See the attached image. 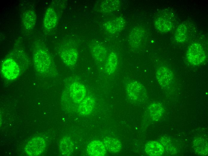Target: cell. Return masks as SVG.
Segmentation results:
<instances>
[{
    "label": "cell",
    "instance_id": "1",
    "mask_svg": "<svg viewBox=\"0 0 208 156\" xmlns=\"http://www.w3.org/2000/svg\"><path fill=\"white\" fill-rule=\"evenodd\" d=\"M34 64L38 71L45 72L49 68L51 64L50 56L44 49L40 48L35 52L33 55Z\"/></svg>",
    "mask_w": 208,
    "mask_h": 156
},
{
    "label": "cell",
    "instance_id": "2",
    "mask_svg": "<svg viewBox=\"0 0 208 156\" xmlns=\"http://www.w3.org/2000/svg\"><path fill=\"white\" fill-rule=\"evenodd\" d=\"M186 57L189 62L193 65H197L203 63L206 58L204 51L199 44H192L189 48Z\"/></svg>",
    "mask_w": 208,
    "mask_h": 156
},
{
    "label": "cell",
    "instance_id": "3",
    "mask_svg": "<svg viewBox=\"0 0 208 156\" xmlns=\"http://www.w3.org/2000/svg\"><path fill=\"white\" fill-rule=\"evenodd\" d=\"M126 91L129 99L134 102L141 100L145 93L143 85L136 80H132L128 82L126 86Z\"/></svg>",
    "mask_w": 208,
    "mask_h": 156
},
{
    "label": "cell",
    "instance_id": "4",
    "mask_svg": "<svg viewBox=\"0 0 208 156\" xmlns=\"http://www.w3.org/2000/svg\"><path fill=\"white\" fill-rule=\"evenodd\" d=\"M45 146V142L43 138L36 137L28 142L25 147V151L29 155L37 156L43 152Z\"/></svg>",
    "mask_w": 208,
    "mask_h": 156
},
{
    "label": "cell",
    "instance_id": "5",
    "mask_svg": "<svg viewBox=\"0 0 208 156\" xmlns=\"http://www.w3.org/2000/svg\"><path fill=\"white\" fill-rule=\"evenodd\" d=\"M1 68L4 77L9 80L16 78L20 72L19 65L13 59L11 58H8L4 61Z\"/></svg>",
    "mask_w": 208,
    "mask_h": 156
},
{
    "label": "cell",
    "instance_id": "6",
    "mask_svg": "<svg viewBox=\"0 0 208 156\" xmlns=\"http://www.w3.org/2000/svg\"><path fill=\"white\" fill-rule=\"evenodd\" d=\"M156 76L160 85L164 88L170 86L173 80L174 75L172 72L167 67L162 66L157 70Z\"/></svg>",
    "mask_w": 208,
    "mask_h": 156
},
{
    "label": "cell",
    "instance_id": "7",
    "mask_svg": "<svg viewBox=\"0 0 208 156\" xmlns=\"http://www.w3.org/2000/svg\"><path fill=\"white\" fill-rule=\"evenodd\" d=\"M71 97L76 103H80L86 97V88L85 86L78 82L72 83L70 87Z\"/></svg>",
    "mask_w": 208,
    "mask_h": 156
},
{
    "label": "cell",
    "instance_id": "8",
    "mask_svg": "<svg viewBox=\"0 0 208 156\" xmlns=\"http://www.w3.org/2000/svg\"><path fill=\"white\" fill-rule=\"evenodd\" d=\"M60 56L63 62L66 65L73 66L76 63L78 57L77 50L74 48H69L63 50Z\"/></svg>",
    "mask_w": 208,
    "mask_h": 156
},
{
    "label": "cell",
    "instance_id": "9",
    "mask_svg": "<svg viewBox=\"0 0 208 156\" xmlns=\"http://www.w3.org/2000/svg\"><path fill=\"white\" fill-rule=\"evenodd\" d=\"M87 151L88 154L93 156H103L105 155L106 151L102 142L99 140L91 141L88 145Z\"/></svg>",
    "mask_w": 208,
    "mask_h": 156
},
{
    "label": "cell",
    "instance_id": "10",
    "mask_svg": "<svg viewBox=\"0 0 208 156\" xmlns=\"http://www.w3.org/2000/svg\"><path fill=\"white\" fill-rule=\"evenodd\" d=\"M58 19L57 15L54 9L51 7H49L44 17L43 23L44 27L48 29L53 28L57 23Z\"/></svg>",
    "mask_w": 208,
    "mask_h": 156
},
{
    "label": "cell",
    "instance_id": "11",
    "mask_svg": "<svg viewBox=\"0 0 208 156\" xmlns=\"http://www.w3.org/2000/svg\"><path fill=\"white\" fill-rule=\"evenodd\" d=\"M125 20L123 17L120 16L108 22L105 26L106 30L111 33H114L121 31L124 27Z\"/></svg>",
    "mask_w": 208,
    "mask_h": 156
},
{
    "label": "cell",
    "instance_id": "12",
    "mask_svg": "<svg viewBox=\"0 0 208 156\" xmlns=\"http://www.w3.org/2000/svg\"><path fill=\"white\" fill-rule=\"evenodd\" d=\"M95 101L93 97L91 96L86 97L80 103L79 106V111L81 115L87 116L92 112L94 106Z\"/></svg>",
    "mask_w": 208,
    "mask_h": 156
},
{
    "label": "cell",
    "instance_id": "13",
    "mask_svg": "<svg viewBox=\"0 0 208 156\" xmlns=\"http://www.w3.org/2000/svg\"><path fill=\"white\" fill-rule=\"evenodd\" d=\"M145 151L149 155L160 156L163 154L164 149L163 146L155 141L148 142L145 146Z\"/></svg>",
    "mask_w": 208,
    "mask_h": 156
},
{
    "label": "cell",
    "instance_id": "14",
    "mask_svg": "<svg viewBox=\"0 0 208 156\" xmlns=\"http://www.w3.org/2000/svg\"><path fill=\"white\" fill-rule=\"evenodd\" d=\"M91 51L92 56L98 62H102L105 59L107 52L105 49L98 43H95L91 44Z\"/></svg>",
    "mask_w": 208,
    "mask_h": 156
},
{
    "label": "cell",
    "instance_id": "15",
    "mask_svg": "<svg viewBox=\"0 0 208 156\" xmlns=\"http://www.w3.org/2000/svg\"><path fill=\"white\" fill-rule=\"evenodd\" d=\"M22 19L23 25L27 30L34 28L36 22V16L33 10L30 9L24 12Z\"/></svg>",
    "mask_w": 208,
    "mask_h": 156
},
{
    "label": "cell",
    "instance_id": "16",
    "mask_svg": "<svg viewBox=\"0 0 208 156\" xmlns=\"http://www.w3.org/2000/svg\"><path fill=\"white\" fill-rule=\"evenodd\" d=\"M106 149L111 153H117L121 149L122 144L118 139L106 137L103 140Z\"/></svg>",
    "mask_w": 208,
    "mask_h": 156
},
{
    "label": "cell",
    "instance_id": "17",
    "mask_svg": "<svg viewBox=\"0 0 208 156\" xmlns=\"http://www.w3.org/2000/svg\"><path fill=\"white\" fill-rule=\"evenodd\" d=\"M148 110L152 119L154 121H157L162 116L164 110L161 104L157 102H153L149 106Z\"/></svg>",
    "mask_w": 208,
    "mask_h": 156
},
{
    "label": "cell",
    "instance_id": "18",
    "mask_svg": "<svg viewBox=\"0 0 208 156\" xmlns=\"http://www.w3.org/2000/svg\"><path fill=\"white\" fill-rule=\"evenodd\" d=\"M59 148L63 155L69 156L73 152L74 145L69 138L65 137L63 138L61 140Z\"/></svg>",
    "mask_w": 208,
    "mask_h": 156
},
{
    "label": "cell",
    "instance_id": "19",
    "mask_svg": "<svg viewBox=\"0 0 208 156\" xmlns=\"http://www.w3.org/2000/svg\"><path fill=\"white\" fill-rule=\"evenodd\" d=\"M193 147L197 154L201 155H206L207 154V141L204 139L199 138L195 140Z\"/></svg>",
    "mask_w": 208,
    "mask_h": 156
},
{
    "label": "cell",
    "instance_id": "20",
    "mask_svg": "<svg viewBox=\"0 0 208 156\" xmlns=\"http://www.w3.org/2000/svg\"><path fill=\"white\" fill-rule=\"evenodd\" d=\"M118 57L116 53L111 52L108 56L105 65V71L111 74L115 71L117 65Z\"/></svg>",
    "mask_w": 208,
    "mask_h": 156
},
{
    "label": "cell",
    "instance_id": "21",
    "mask_svg": "<svg viewBox=\"0 0 208 156\" xmlns=\"http://www.w3.org/2000/svg\"><path fill=\"white\" fill-rule=\"evenodd\" d=\"M120 1L117 0H105L101 4L100 8L103 13L111 12L116 10L119 7Z\"/></svg>",
    "mask_w": 208,
    "mask_h": 156
},
{
    "label": "cell",
    "instance_id": "22",
    "mask_svg": "<svg viewBox=\"0 0 208 156\" xmlns=\"http://www.w3.org/2000/svg\"><path fill=\"white\" fill-rule=\"evenodd\" d=\"M155 25L158 30L162 32H167L171 29L172 27L170 21L161 17L156 19Z\"/></svg>",
    "mask_w": 208,
    "mask_h": 156
},
{
    "label": "cell",
    "instance_id": "23",
    "mask_svg": "<svg viewBox=\"0 0 208 156\" xmlns=\"http://www.w3.org/2000/svg\"><path fill=\"white\" fill-rule=\"evenodd\" d=\"M142 35V31L140 28L136 27L132 30L129 36L130 44L131 46L137 47L139 45Z\"/></svg>",
    "mask_w": 208,
    "mask_h": 156
},
{
    "label": "cell",
    "instance_id": "24",
    "mask_svg": "<svg viewBox=\"0 0 208 156\" xmlns=\"http://www.w3.org/2000/svg\"><path fill=\"white\" fill-rule=\"evenodd\" d=\"M187 29L186 26L183 23L179 26L175 35V38L177 41L182 42L185 40L187 36Z\"/></svg>",
    "mask_w": 208,
    "mask_h": 156
}]
</instances>
